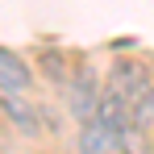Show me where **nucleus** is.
I'll return each instance as SVG.
<instances>
[{
	"label": "nucleus",
	"instance_id": "nucleus-1",
	"mask_svg": "<svg viewBox=\"0 0 154 154\" xmlns=\"http://www.w3.org/2000/svg\"><path fill=\"white\" fill-rule=\"evenodd\" d=\"M100 75H96V67L92 63H75V75L63 83V100H67V112H71V121H92L96 117V100H100Z\"/></svg>",
	"mask_w": 154,
	"mask_h": 154
},
{
	"label": "nucleus",
	"instance_id": "nucleus-2",
	"mask_svg": "<svg viewBox=\"0 0 154 154\" xmlns=\"http://www.w3.org/2000/svg\"><path fill=\"white\" fill-rule=\"evenodd\" d=\"M104 88L121 92V96L133 104L142 92H146V88H154V71H150V63H142V58H112Z\"/></svg>",
	"mask_w": 154,
	"mask_h": 154
},
{
	"label": "nucleus",
	"instance_id": "nucleus-3",
	"mask_svg": "<svg viewBox=\"0 0 154 154\" xmlns=\"http://www.w3.org/2000/svg\"><path fill=\"white\" fill-rule=\"evenodd\" d=\"M0 108H4L8 125L17 129V133H25V137H38V133H42V112H38V104L25 100V92L0 88Z\"/></svg>",
	"mask_w": 154,
	"mask_h": 154
},
{
	"label": "nucleus",
	"instance_id": "nucleus-4",
	"mask_svg": "<svg viewBox=\"0 0 154 154\" xmlns=\"http://www.w3.org/2000/svg\"><path fill=\"white\" fill-rule=\"evenodd\" d=\"M0 88H8V92H29L33 88L29 63L17 50H4V46H0Z\"/></svg>",
	"mask_w": 154,
	"mask_h": 154
},
{
	"label": "nucleus",
	"instance_id": "nucleus-5",
	"mask_svg": "<svg viewBox=\"0 0 154 154\" xmlns=\"http://www.w3.org/2000/svg\"><path fill=\"white\" fill-rule=\"evenodd\" d=\"M96 121L108 125L112 133H121L129 125V100L121 92H112V88H100V100H96Z\"/></svg>",
	"mask_w": 154,
	"mask_h": 154
},
{
	"label": "nucleus",
	"instance_id": "nucleus-6",
	"mask_svg": "<svg viewBox=\"0 0 154 154\" xmlns=\"http://www.w3.org/2000/svg\"><path fill=\"white\" fill-rule=\"evenodd\" d=\"M79 154H121L117 150V133L108 125H100L96 117L79 125Z\"/></svg>",
	"mask_w": 154,
	"mask_h": 154
},
{
	"label": "nucleus",
	"instance_id": "nucleus-7",
	"mask_svg": "<svg viewBox=\"0 0 154 154\" xmlns=\"http://www.w3.org/2000/svg\"><path fill=\"white\" fill-rule=\"evenodd\" d=\"M38 63H42V75L50 79L58 92H63V83H67V79L75 75V63H71L63 50H42V58H38Z\"/></svg>",
	"mask_w": 154,
	"mask_h": 154
},
{
	"label": "nucleus",
	"instance_id": "nucleus-8",
	"mask_svg": "<svg viewBox=\"0 0 154 154\" xmlns=\"http://www.w3.org/2000/svg\"><path fill=\"white\" fill-rule=\"evenodd\" d=\"M117 150L121 154H150V129H142V125L129 121V125L117 133Z\"/></svg>",
	"mask_w": 154,
	"mask_h": 154
},
{
	"label": "nucleus",
	"instance_id": "nucleus-9",
	"mask_svg": "<svg viewBox=\"0 0 154 154\" xmlns=\"http://www.w3.org/2000/svg\"><path fill=\"white\" fill-rule=\"evenodd\" d=\"M129 121L133 125H142V129H150L154 133V88H146L137 100L129 104Z\"/></svg>",
	"mask_w": 154,
	"mask_h": 154
},
{
	"label": "nucleus",
	"instance_id": "nucleus-10",
	"mask_svg": "<svg viewBox=\"0 0 154 154\" xmlns=\"http://www.w3.org/2000/svg\"><path fill=\"white\" fill-rule=\"evenodd\" d=\"M8 129H13V125H8V117H4V108H0V137H4Z\"/></svg>",
	"mask_w": 154,
	"mask_h": 154
},
{
	"label": "nucleus",
	"instance_id": "nucleus-11",
	"mask_svg": "<svg viewBox=\"0 0 154 154\" xmlns=\"http://www.w3.org/2000/svg\"><path fill=\"white\" fill-rule=\"evenodd\" d=\"M150 154H154V133H150Z\"/></svg>",
	"mask_w": 154,
	"mask_h": 154
}]
</instances>
